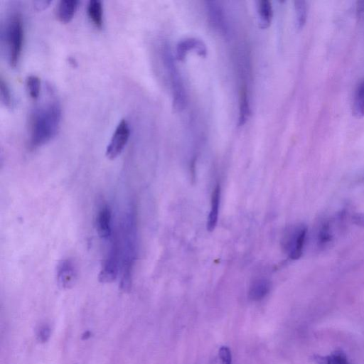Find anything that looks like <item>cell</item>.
<instances>
[{
  "instance_id": "obj_1",
  "label": "cell",
  "mask_w": 364,
  "mask_h": 364,
  "mask_svg": "<svg viewBox=\"0 0 364 364\" xmlns=\"http://www.w3.org/2000/svg\"><path fill=\"white\" fill-rule=\"evenodd\" d=\"M60 119L58 102L52 100L36 107L29 119V147L36 149L52 139L59 130Z\"/></svg>"
},
{
  "instance_id": "obj_2",
  "label": "cell",
  "mask_w": 364,
  "mask_h": 364,
  "mask_svg": "<svg viewBox=\"0 0 364 364\" xmlns=\"http://www.w3.org/2000/svg\"><path fill=\"white\" fill-rule=\"evenodd\" d=\"M117 237L121 269L119 287L122 291L128 292L132 287V271L137 248L136 223L133 209L126 213L124 216Z\"/></svg>"
},
{
  "instance_id": "obj_3",
  "label": "cell",
  "mask_w": 364,
  "mask_h": 364,
  "mask_svg": "<svg viewBox=\"0 0 364 364\" xmlns=\"http://www.w3.org/2000/svg\"><path fill=\"white\" fill-rule=\"evenodd\" d=\"M23 23L18 13L12 14L5 27V41L9 63L15 67L18 62L23 41Z\"/></svg>"
},
{
  "instance_id": "obj_4",
  "label": "cell",
  "mask_w": 364,
  "mask_h": 364,
  "mask_svg": "<svg viewBox=\"0 0 364 364\" xmlns=\"http://www.w3.org/2000/svg\"><path fill=\"white\" fill-rule=\"evenodd\" d=\"M163 63L169 78L173 96V105L176 109L180 111L186 104V93L180 73L175 64L171 49L166 44L161 49Z\"/></svg>"
},
{
  "instance_id": "obj_5",
  "label": "cell",
  "mask_w": 364,
  "mask_h": 364,
  "mask_svg": "<svg viewBox=\"0 0 364 364\" xmlns=\"http://www.w3.org/2000/svg\"><path fill=\"white\" fill-rule=\"evenodd\" d=\"M306 235L304 224L293 225L287 228L282 238V247L291 259H299L303 251Z\"/></svg>"
},
{
  "instance_id": "obj_6",
  "label": "cell",
  "mask_w": 364,
  "mask_h": 364,
  "mask_svg": "<svg viewBox=\"0 0 364 364\" xmlns=\"http://www.w3.org/2000/svg\"><path fill=\"white\" fill-rule=\"evenodd\" d=\"M109 242V247L102 262L99 274V281L102 283L113 282L117 277L120 266L119 247L117 235L114 234L112 235Z\"/></svg>"
},
{
  "instance_id": "obj_7",
  "label": "cell",
  "mask_w": 364,
  "mask_h": 364,
  "mask_svg": "<svg viewBox=\"0 0 364 364\" xmlns=\"http://www.w3.org/2000/svg\"><path fill=\"white\" fill-rule=\"evenodd\" d=\"M130 134V129L127 121L120 120L117 125L110 141L106 149V156L109 159H115L123 150Z\"/></svg>"
},
{
  "instance_id": "obj_8",
  "label": "cell",
  "mask_w": 364,
  "mask_h": 364,
  "mask_svg": "<svg viewBox=\"0 0 364 364\" xmlns=\"http://www.w3.org/2000/svg\"><path fill=\"white\" fill-rule=\"evenodd\" d=\"M56 276L58 284L60 288H71L75 282L77 276L73 262L68 259L61 260L57 267Z\"/></svg>"
},
{
  "instance_id": "obj_9",
  "label": "cell",
  "mask_w": 364,
  "mask_h": 364,
  "mask_svg": "<svg viewBox=\"0 0 364 364\" xmlns=\"http://www.w3.org/2000/svg\"><path fill=\"white\" fill-rule=\"evenodd\" d=\"M96 229L103 240H110L113 235L112 228V212L107 205H102L96 217Z\"/></svg>"
},
{
  "instance_id": "obj_10",
  "label": "cell",
  "mask_w": 364,
  "mask_h": 364,
  "mask_svg": "<svg viewBox=\"0 0 364 364\" xmlns=\"http://www.w3.org/2000/svg\"><path fill=\"white\" fill-rule=\"evenodd\" d=\"M195 50L200 55H206V47L202 41L196 38H187L181 41L176 48L178 59L183 60L190 50Z\"/></svg>"
},
{
  "instance_id": "obj_11",
  "label": "cell",
  "mask_w": 364,
  "mask_h": 364,
  "mask_svg": "<svg viewBox=\"0 0 364 364\" xmlns=\"http://www.w3.org/2000/svg\"><path fill=\"white\" fill-rule=\"evenodd\" d=\"M270 289L271 282L269 279L262 277L255 279L250 286L248 296L252 301H260L269 294Z\"/></svg>"
},
{
  "instance_id": "obj_12",
  "label": "cell",
  "mask_w": 364,
  "mask_h": 364,
  "mask_svg": "<svg viewBox=\"0 0 364 364\" xmlns=\"http://www.w3.org/2000/svg\"><path fill=\"white\" fill-rule=\"evenodd\" d=\"M220 203V186H215L212 192L210 210L208 216L207 230L213 231L216 227Z\"/></svg>"
},
{
  "instance_id": "obj_13",
  "label": "cell",
  "mask_w": 364,
  "mask_h": 364,
  "mask_svg": "<svg viewBox=\"0 0 364 364\" xmlns=\"http://www.w3.org/2000/svg\"><path fill=\"white\" fill-rule=\"evenodd\" d=\"M77 4V0L60 1L56 9L58 18L63 23L70 21L75 14Z\"/></svg>"
},
{
  "instance_id": "obj_14",
  "label": "cell",
  "mask_w": 364,
  "mask_h": 364,
  "mask_svg": "<svg viewBox=\"0 0 364 364\" xmlns=\"http://www.w3.org/2000/svg\"><path fill=\"white\" fill-rule=\"evenodd\" d=\"M87 15L93 24L101 28L103 24V7L100 0H90L87 6Z\"/></svg>"
},
{
  "instance_id": "obj_15",
  "label": "cell",
  "mask_w": 364,
  "mask_h": 364,
  "mask_svg": "<svg viewBox=\"0 0 364 364\" xmlns=\"http://www.w3.org/2000/svg\"><path fill=\"white\" fill-rule=\"evenodd\" d=\"M206 7L213 25L218 29L224 30L225 23L222 8L215 1H208Z\"/></svg>"
},
{
  "instance_id": "obj_16",
  "label": "cell",
  "mask_w": 364,
  "mask_h": 364,
  "mask_svg": "<svg viewBox=\"0 0 364 364\" xmlns=\"http://www.w3.org/2000/svg\"><path fill=\"white\" fill-rule=\"evenodd\" d=\"M257 11L259 18V25L262 28H267L272 21L273 9L271 1L260 0L257 1Z\"/></svg>"
},
{
  "instance_id": "obj_17",
  "label": "cell",
  "mask_w": 364,
  "mask_h": 364,
  "mask_svg": "<svg viewBox=\"0 0 364 364\" xmlns=\"http://www.w3.org/2000/svg\"><path fill=\"white\" fill-rule=\"evenodd\" d=\"M245 86H243L240 90V112H239V124H244L249 118L250 108L248 100V95Z\"/></svg>"
},
{
  "instance_id": "obj_18",
  "label": "cell",
  "mask_w": 364,
  "mask_h": 364,
  "mask_svg": "<svg viewBox=\"0 0 364 364\" xmlns=\"http://www.w3.org/2000/svg\"><path fill=\"white\" fill-rule=\"evenodd\" d=\"M353 113L357 117H364V80L355 91L353 102Z\"/></svg>"
},
{
  "instance_id": "obj_19",
  "label": "cell",
  "mask_w": 364,
  "mask_h": 364,
  "mask_svg": "<svg viewBox=\"0 0 364 364\" xmlns=\"http://www.w3.org/2000/svg\"><path fill=\"white\" fill-rule=\"evenodd\" d=\"M26 85L30 97L38 99L41 91V80L36 75H29L26 79Z\"/></svg>"
},
{
  "instance_id": "obj_20",
  "label": "cell",
  "mask_w": 364,
  "mask_h": 364,
  "mask_svg": "<svg viewBox=\"0 0 364 364\" xmlns=\"http://www.w3.org/2000/svg\"><path fill=\"white\" fill-rule=\"evenodd\" d=\"M319 364H350L346 355L341 350L319 359Z\"/></svg>"
},
{
  "instance_id": "obj_21",
  "label": "cell",
  "mask_w": 364,
  "mask_h": 364,
  "mask_svg": "<svg viewBox=\"0 0 364 364\" xmlns=\"http://www.w3.org/2000/svg\"><path fill=\"white\" fill-rule=\"evenodd\" d=\"M294 8L296 25L299 28H301L305 24L307 17L306 3L304 1H294Z\"/></svg>"
},
{
  "instance_id": "obj_22",
  "label": "cell",
  "mask_w": 364,
  "mask_h": 364,
  "mask_svg": "<svg viewBox=\"0 0 364 364\" xmlns=\"http://www.w3.org/2000/svg\"><path fill=\"white\" fill-rule=\"evenodd\" d=\"M0 93L2 104L6 107H12L13 99L11 91L6 81L4 80L2 76L0 77Z\"/></svg>"
},
{
  "instance_id": "obj_23",
  "label": "cell",
  "mask_w": 364,
  "mask_h": 364,
  "mask_svg": "<svg viewBox=\"0 0 364 364\" xmlns=\"http://www.w3.org/2000/svg\"><path fill=\"white\" fill-rule=\"evenodd\" d=\"M51 330L48 325L41 326L37 331V340L41 343H46L50 336Z\"/></svg>"
},
{
  "instance_id": "obj_24",
  "label": "cell",
  "mask_w": 364,
  "mask_h": 364,
  "mask_svg": "<svg viewBox=\"0 0 364 364\" xmlns=\"http://www.w3.org/2000/svg\"><path fill=\"white\" fill-rule=\"evenodd\" d=\"M218 355L220 360V364H232V353L228 346L220 347Z\"/></svg>"
},
{
  "instance_id": "obj_25",
  "label": "cell",
  "mask_w": 364,
  "mask_h": 364,
  "mask_svg": "<svg viewBox=\"0 0 364 364\" xmlns=\"http://www.w3.org/2000/svg\"><path fill=\"white\" fill-rule=\"evenodd\" d=\"M51 3L50 0H37L33 1V7L39 11L46 8Z\"/></svg>"
},
{
  "instance_id": "obj_26",
  "label": "cell",
  "mask_w": 364,
  "mask_h": 364,
  "mask_svg": "<svg viewBox=\"0 0 364 364\" xmlns=\"http://www.w3.org/2000/svg\"><path fill=\"white\" fill-rule=\"evenodd\" d=\"M353 223L359 226H364V213H355L353 216Z\"/></svg>"
},
{
  "instance_id": "obj_27",
  "label": "cell",
  "mask_w": 364,
  "mask_h": 364,
  "mask_svg": "<svg viewBox=\"0 0 364 364\" xmlns=\"http://www.w3.org/2000/svg\"><path fill=\"white\" fill-rule=\"evenodd\" d=\"M92 333L90 331H85L82 335V340H87L90 338Z\"/></svg>"
},
{
  "instance_id": "obj_28",
  "label": "cell",
  "mask_w": 364,
  "mask_h": 364,
  "mask_svg": "<svg viewBox=\"0 0 364 364\" xmlns=\"http://www.w3.org/2000/svg\"><path fill=\"white\" fill-rule=\"evenodd\" d=\"M362 3H363V4L360 6V7H361L362 11H364V2H362Z\"/></svg>"
}]
</instances>
